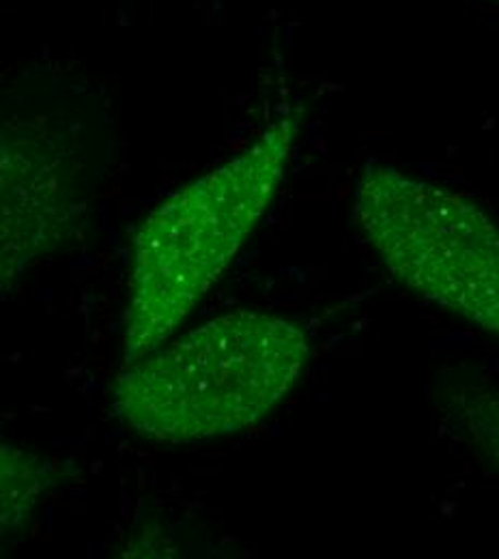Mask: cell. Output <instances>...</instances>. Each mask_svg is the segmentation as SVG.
Instances as JSON below:
<instances>
[{
    "instance_id": "cell-1",
    "label": "cell",
    "mask_w": 499,
    "mask_h": 559,
    "mask_svg": "<svg viewBox=\"0 0 499 559\" xmlns=\"http://www.w3.org/2000/svg\"><path fill=\"white\" fill-rule=\"evenodd\" d=\"M297 121L283 117L248 148L168 197L134 239L123 357L159 349L228 270L272 207Z\"/></svg>"
},
{
    "instance_id": "cell-2",
    "label": "cell",
    "mask_w": 499,
    "mask_h": 559,
    "mask_svg": "<svg viewBox=\"0 0 499 559\" xmlns=\"http://www.w3.org/2000/svg\"><path fill=\"white\" fill-rule=\"evenodd\" d=\"M308 357V338L295 323L235 310L132 361L117 379L115 409L148 441L230 435L265 418Z\"/></svg>"
},
{
    "instance_id": "cell-3",
    "label": "cell",
    "mask_w": 499,
    "mask_h": 559,
    "mask_svg": "<svg viewBox=\"0 0 499 559\" xmlns=\"http://www.w3.org/2000/svg\"><path fill=\"white\" fill-rule=\"evenodd\" d=\"M356 217L394 278L499 334V226L480 205L368 159L357 179Z\"/></svg>"
},
{
    "instance_id": "cell-4",
    "label": "cell",
    "mask_w": 499,
    "mask_h": 559,
    "mask_svg": "<svg viewBox=\"0 0 499 559\" xmlns=\"http://www.w3.org/2000/svg\"><path fill=\"white\" fill-rule=\"evenodd\" d=\"M82 199V159L46 119L0 121V295L59 243Z\"/></svg>"
},
{
    "instance_id": "cell-5",
    "label": "cell",
    "mask_w": 499,
    "mask_h": 559,
    "mask_svg": "<svg viewBox=\"0 0 499 559\" xmlns=\"http://www.w3.org/2000/svg\"><path fill=\"white\" fill-rule=\"evenodd\" d=\"M48 487L44 461L0 437V532L20 527Z\"/></svg>"
},
{
    "instance_id": "cell-6",
    "label": "cell",
    "mask_w": 499,
    "mask_h": 559,
    "mask_svg": "<svg viewBox=\"0 0 499 559\" xmlns=\"http://www.w3.org/2000/svg\"><path fill=\"white\" fill-rule=\"evenodd\" d=\"M459 416L465 421L472 439L489 454L499 469V394L470 392L456 399Z\"/></svg>"
}]
</instances>
